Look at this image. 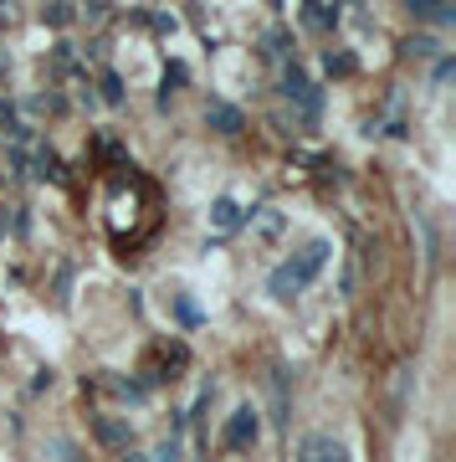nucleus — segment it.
Returning a JSON list of instances; mask_svg holds the SVG:
<instances>
[{"mask_svg": "<svg viewBox=\"0 0 456 462\" xmlns=\"http://www.w3.org/2000/svg\"><path fill=\"white\" fill-rule=\"evenodd\" d=\"M124 462H144V458H134V452H124Z\"/></svg>", "mask_w": 456, "mask_h": 462, "instance_id": "obj_15", "label": "nucleus"}, {"mask_svg": "<svg viewBox=\"0 0 456 462\" xmlns=\"http://www.w3.org/2000/svg\"><path fill=\"white\" fill-rule=\"evenodd\" d=\"M98 441H103V447H124V452H128V441H134V432H128L124 421L98 417Z\"/></svg>", "mask_w": 456, "mask_h": 462, "instance_id": "obj_7", "label": "nucleus"}, {"mask_svg": "<svg viewBox=\"0 0 456 462\" xmlns=\"http://www.w3.org/2000/svg\"><path fill=\"white\" fill-rule=\"evenodd\" d=\"M256 437H262V417H256V406H236L231 421H226V432H221V441H226L231 452H247Z\"/></svg>", "mask_w": 456, "mask_h": 462, "instance_id": "obj_3", "label": "nucleus"}, {"mask_svg": "<svg viewBox=\"0 0 456 462\" xmlns=\"http://www.w3.org/2000/svg\"><path fill=\"white\" fill-rule=\"evenodd\" d=\"M5 21H11V16H5V11H0V31H5Z\"/></svg>", "mask_w": 456, "mask_h": 462, "instance_id": "obj_16", "label": "nucleus"}, {"mask_svg": "<svg viewBox=\"0 0 456 462\" xmlns=\"http://www.w3.org/2000/svg\"><path fill=\"white\" fill-rule=\"evenodd\" d=\"M210 128H221V134H236L241 128V108H231V103H210Z\"/></svg>", "mask_w": 456, "mask_h": 462, "instance_id": "obj_9", "label": "nucleus"}, {"mask_svg": "<svg viewBox=\"0 0 456 462\" xmlns=\"http://www.w3.org/2000/svg\"><path fill=\"white\" fill-rule=\"evenodd\" d=\"M103 103H124V78L118 72H103Z\"/></svg>", "mask_w": 456, "mask_h": 462, "instance_id": "obj_12", "label": "nucleus"}, {"mask_svg": "<svg viewBox=\"0 0 456 462\" xmlns=\"http://www.w3.org/2000/svg\"><path fill=\"white\" fill-rule=\"evenodd\" d=\"M42 21L46 26H72V21H77V11H72V5H46Z\"/></svg>", "mask_w": 456, "mask_h": 462, "instance_id": "obj_11", "label": "nucleus"}, {"mask_svg": "<svg viewBox=\"0 0 456 462\" xmlns=\"http://www.w3.org/2000/svg\"><path fill=\"white\" fill-rule=\"evenodd\" d=\"M154 462H180V441L169 437L165 447H159V452H154Z\"/></svg>", "mask_w": 456, "mask_h": 462, "instance_id": "obj_14", "label": "nucleus"}, {"mask_svg": "<svg viewBox=\"0 0 456 462\" xmlns=\"http://www.w3.org/2000/svg\"><path fill=\"white\" fill-rule=\"evenodd\" d=\"M323 262H329V242H308V247L292 257V262H282V268L267 277L272 298H297L313 283V277H318V268H323Z\"/></svg>", "mask_w": 456, "mask_h": 462, "instance_id": "obj_1", "label": "nucleus"}, {"mask_svg": "<svg viewBox=\"0 0 456 462\" xmlns=\"http://www.w3.org/2000/svg\"><path fill=\"white\" fill-rule=\"evenodd\" d=\"M288 52H292V37H288V31H267V37H262V57H267V62H282V67H288Z\"/></svg>", "mask_w": 456, "mask_h": 462, "instance_id": "obj_8", "label": "nucleus"}, {"mask_svg": "<svg viewBox=\"0 0 456 462\" xmlns=\"http://www.w3.org/2000/svg\"><path fill=\"white\" fill-rule=\"evenodd\" d=\"M241 221H247V216H241V206H236L231 195H221V201L210 206V227H216V231H236Z\"/></svg>", "mask_w": 456, "mask_h": 462, "instance_id": "obj_6", "label": "nucleus"}, {"mask_svg": "<svg viewBox=\"0 0 456 462\" xmlns=\"http://www.w3.org/2000/svg\"><path fill=\"white\" fill-rule=\"evenodd\" d=\"M338 16H344V11H338V5H329V0H308V11H303V21H308L313 31H333V26H338Z\"/></svg>", "mask_w": 456, "mask_h": 462, "instance_id": "obj_5", "label": "nucleus"}, {"mask_svg": "<svg viewBox=\"0 0 456 462\" xmlns=\"http://www.w3.org/2000/svg\"><path fill=\"white\" fill-rule=\"evenodd\" d=\"M277 87H282V98H288V103H297V113H303L308 124L318 119V108H323V93L313 87V78H308V72H303L297 62H288V67H282Z\"/></svg>", "mask_w": 456, "mask_h": 462, "instance_id": "obj_2", "label": "nucleus"}, {"mask_svg": "<svg viewBox=\"0 0 456 462\" xmlns=\"http://www.w3.org/2000/svg\"><path fill=\"white\" fill-rule=\"evenodd\" d=\"M247 227L256 231V236H277V231H282V216H277V210H262V216L251 210V216H247Z\"/></svg>", "mask_w": 456, "mask_h": 462, "instance_id": "obj_10", "label": "nucleus"}, {"mask_svg": "<svg viewBox=\"0 0 456 462\" xmlns=\"http://www.w3.org/2000/svg\"><path fill=\"white\" fill-rule=\"evenodd\" d=\"M323 67H329V72H338V78H344V72H354V57H349V52H338V57H333V52H329V57H323Z\"/></svg>", "mask_w": 456, "mask_h": 462, "instance_id": "obj_13", "label": "nucleus"}, {"mask_svg": "<svg viewBox=\"0 0 456 462\" xmlns=\"http://www.w3.org/2000/svg\"><path fill=\"white\" fill-rule=\"evenodd\" d=\"M297 462H349V452L333 437H303L297 441Z\"/></svg>", "mask_w": 456, "mask_h": 462, "instance_id": "obj_4", "label": "nucleus"}]
</instances>
